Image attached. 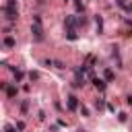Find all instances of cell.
Instances as JSON below:
<instances>
[{
	"label": "cell",
	"mask_w": 132,
	"mask_h": 132,
	"mask_svg": "<svg viewBox=\"0 0 132 132\" xmlns=\"http://www.w3.org/2000/svg\"><path fill=\"white\" fill-rule=\"evenodd\" d=\"M2 43H4V47H14V45H16V39H14L12 35H6Z\"/></svg>",
	"instance_id": "8992f818"
},
{
	"label": "cell",
	"mask_w": 132,
	"mask_h": 132,
	"mask_svg": "<svg viewBox=\"0 0 132 132\" xmlns=\"http://www.w3.org/2000/svg\"><path fill=\"white\" fill-rule=\"evenodd\" d=\"M74 8H76V12H82V10H85V4H82L80 0H74Z\"/></svg>",
	"instance_id": "8fae6325"
},
{
	"label": "cell",
	"mask_w": 132,
	"mask_h": 132,
	"mask_svg": "<svg viewBox=\"0 0 132 132\" xmlns=\"http://www.w3.org/2000/svg\"><path fill=\"white\" fill-rule=\"evenodd\" d=\"M27 111H29V101H27V99H25V101H23V103H21V113H23V116H25V113H27Z\"/></svg>",
	"instance_id": "30bf717a"
},
{
	"label": "cell",
	"mask_w": 132,
	"mask_h": 132,
	"mask_svg": "<svg viewBox=\"0 0 132 132\" xmlns=\"http://www.w3.org/2000/svg\"><path fill=\"white\" fill-rule=\"evenodd\" d=\"M31 35H33V41H35V43H41V41H43V25H41V16H39V14H33Z\"/></svg>",
	"instance_id": "6da1fadb"
},
{
	"label": "cell",
	"mask_w": 132,
	"mask_h": 132,
	"mask_svg": "<svg viewBox=\"0 0 132 132\" xmlns=\"http://www.w3.org/2000/svg\"><path fill=\"white\" fill-rule=\"evenodd\" d=\"M91 82H93V87H95V89H97V91H99V93H103V91H105V89H107V82H105V80H103V78H93V80H91Z\"/></svg>",
	"instance_id": "3957f363"
},
{
	"label": "cell",
	"mask_w": 132,
	"mask_h": 132,
	"mask_svg": "<svg viewBox=\"0 0 132 132\" xmlns=\"http://www.w3.org/2000/svg\"><path fill=\"white\" fill-rule=\"evenodd\" d=\"M103 74H105V80H113V72H111L109 68H105V70H103Z\"/></svg>",
	"instance_id": "7c38bea8"
},
{
	"label": "cell",
	"mask_w": 132,
	"mask_h": 132,
	"mask_svg": "<svg viewBox=\"0 0 132 132\" xmlns=\"http://www.w3.org/2000/svg\"><path fill=\"white\" fill-rule=\"evenodd\" d=\"M64 25H66V29L68 31H76V27H80V23H78V19L76 16H66V21H64Z\"/></svg>",
	"instance_id": "7a4b0ae2"
},
{
	"label": "cell",
	"mask_w": 132,
	"mask_h": 132,
	"mask_svg": "<svg viewBox=\"0 0 132 132\" xmlns=\"http://www.w3.org/2000/svg\"><path fill=\"white\" fill-rule=\"evenodd\" d=\"M66 105H68V109H70V111H74V109L78 107V97H74V95H70V97L66 99Z\"/></svg>",
	"instance_id": "5b68a950"
},
{
	"label": "cell",
	"mask_w": 132,
	"mask_h": 132,
	"mask_svg": "<svg viewBox=\"0 0 132 132\" xmlns=\"http://www.w3.org/2000/svg\"><path fill=\"white\" fill-rule=\"evenodd\" d=\"M29 78H31V80H37V78H39V74H37V72H33V70H31V72H29Z\"/></svg>",
	"instance_id": "2e32d148"
},
{
	"label": "cell",
	"mask_w": 132,
	"mask_h": 132,
	"mask_svg": "<svg viewBox=\"0 0 132 132\" xmlns=\"http://www.w3.org/2000/svg\"><path fill=\"white\" fill-rule=\"evenodd\" d=\"M66 39H70V41H76V39H78V33H76V31H68V33H66Z\"/></svg>",
	"instance_id": "ba28073f"
},
{
	"label": "cell",
	"mask_w": 132,
	"mask_h": 132,
	"mask_svg": "<svg viewBox=\"0 0 132 132\" xmlns=\"http://www.w3.org/2000/svg\"><path fill=\"white\" fill-rule=\"evenodd\" d=\"M4 132H16V126H10V124H6V126H4Z\"/></svg>",
	"instance_id": "9a60e30c"
},
{
	"label": "cell",
	"mask_w": 132,
	"mask_h": 132,
	"mask_svg": "<svg viewBox=\"0 0 132 132\" xmlns=\"http://www.w3.org/2000/svg\"><path fill=\"white\" fill-rule=\"evenodd\" d=\"M64 2H68V0H64Z\"/></svg>",
	"instance_id": "d6986e66"
},
{
	"label": "cell",
	"mask_w": 132,
	"mask_h": 132,
	"mask_svg": "<svg viewBox=\"0 0 132 132\" xmlns=\"http://www.w3.org/2000/svg\"><path fill=\"white\" fill-rule=\"evenodd\" d=\"M95 107H97V109H99V111H101V109H103V107H105V99H101V97H99V99H97V101H95Z\"/></svg>",
	"instance_id": "9c48e42d"
},
{
	"label": "cell",
	"mask_w": 132,
	"mask_h": 132,
	"mask_svg": "<svg viewBox=\"0 0 132 132\" xmlns=\"http://www.w3.org/2000/svg\"><path fill=\"white\" fill-rule=\"evenodd\" d=\"M54 66H56V68H66V64H64L62 60H54Z\"/></svg>",
	"instance_id": "4fadbf2b"
},
{
	"label": "cell",
	"mask_w": 132,
	"mask_h": 132,
	"mask_svg": "<svg viewBox=\"0 0 132 132\" xmlns=\"http://www.w3.org/2000/svg\"><path fill=\"white\" fill-rule=\"evenodd\" d=\"M14 126H16V130H19V132H21V130H25V122H23V120H19Z\"/></svg>",
	"instance_id": "5bb4252c"
},
{
	"label": "cell",
	"mask_w": 132,
	"mask_h": 132,
	"mask_svg": "<svg viewBox=\"0 0 132 132\" xmlns=\"http://www.w3.org/2000/svg\"><path fill=\"white\" fill-rule=\"evenodd\" d=\"M128 105H132V95H130V97H128Z\"/></svg>",
	"instance_id": "ac0fdd59"
},
{
	"label": "cell",
	"mask_w": 132,
	"mask_h": 132,
	"mask_svg": "<svg viewBox=\"0 0 132 132\" xmlns=\"http://www.w3.org/2000/svg\"><path fill=\"white\" fill-rule=\"evenodd\" d=\"M8 68H10V72L16 76V80H21V78H23V70H19V68H14V66H8Z\"/></svg>",
	"instance_id": "52a82bcc"
},
{
	"label": "cell",
	"mask_w": 132,
	"mask_h": 132,
	"mask_svg": "<svg viewBox=\"0 0 132 132\" xmlns=\"http://www.w3.org/2000/svg\"><path fill=\"white\" fill-rule=\"evenodd\" d=\"M2 89L6 91V95L12 99V97H16V87L14 85H6V82H2Z\"/></svg>",
	"instance_id": "277c9868"
},
{
	"label": "cell",
	"mask_w": 132,
	"mask_h": 132,
	"mask_svg": "<svg viewBox=\"0 0 132 132\" xmlns=\"http://www.w3.org/2000/svg\"><path fill=\"white\" fill-rule=\"evenodd\" d=\"M80 113H82V116H85V118H87V116H89V109H87V107H85V105H82V107H80Z\"/></svg>",
	"instance_id": "e0dca14e"
}]
</instances>
